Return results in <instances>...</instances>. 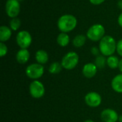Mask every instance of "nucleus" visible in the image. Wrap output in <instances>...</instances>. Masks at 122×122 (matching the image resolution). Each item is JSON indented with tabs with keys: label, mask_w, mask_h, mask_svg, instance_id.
<instances>
[{
	"label": "nucleus",
	"mask_w": 122,
	"mask_h": 122,
	"mask_svg": "<svg viewBox=\"0 0 122 122\" xmlns=\"http://www.w3.org/2000/svg\"><path fill=\"white\" fill-rule=\"evenodd\" d=\"M117 42H116L114 37L109 35H105L99 41V48L101 54L105 56L114 55L117 51Z\"/></svg>",
	"instance_id": "f257e3e1"
},
{
	"label": "nucleus",
	"mask_w": 122,
	"mask_h": 122,
	"mask_svg": "<svg viewBox=\"0 0 122 122\" xmlns=\"http://www.w3.org/2000/svg\"><path fill=\"white\" fill-rule=\"evenodd\" d=\"M77 25V19L72 14H64L57 21V26L61 32L69 33L73 31Z\"/></svg>",
	"instance_id": "f03ea898"
},
{
	"label": "nucleus",
	"mask_w": 122,
	"mask_h": 122,
	"mask_svg": "<svg viewBox=\"0 0 122 122\" xmlns=\"http://www.w3.org/2000/svg\"><path fill=\"white\" fill-rule=\"evenodd\" d=\"M105 36V29L103 25L96 24L89 28L86 32V37L92 41H100Z\"/></svg>",
	"instance_id": "7ed1b4c3"
},
{
	"label": "nucleus",
	"mask_w": 122,
	"mask_h": 122,
	"mask_svg": "<svg viewBox=\"0 0 122 122\" xmlns=\"http://www.w3.org/2000/svg\"><path fill=\"white\" fill-rule=\"evenodd\" d=\"M79 56L77 53L74 51H69L66 53L61 59L62 67L66 70L74 69L79 64Z\"/></svg>",
	"instance_id": "20e7f679"
},
{
	"label": "nucleus",
	"mask_w": 122,
	"mask_h": 122,
	"mask_svg": "<svg viewBox=\"0 0 122 122\" xmlns=\"http://www.w3.org/2000/svg\"><path fill=\"white\" fill-rule=\"evenodd\" d=\"M25 73L29 79L37 80L44 75V67L42 64L39 63L31 64L26 68Z\"/></svg>",
	"instance_id": "39448f33"
},
{
	"label": "nucleus",
	"mask_w": 122,
	"mask_h": 122,
	"mask_svg": "<svg viewBox=\"0 0 122 122\" xmlns=\"http://www.w3.org/2000/svg\"><path fill=\"white\" fill-rule=\"evenodd\" d=\"M16 41L17 45L21 49H28L31 44L32 36L28 31L22 30L17 33Z\"/></svg>",
	"instance_id": "423d86ee"
},
{
	"label": "nucleus",
	"mask_w": 122,
	"mask_h": 122,
	"mask_svg": "<svg viewBox=\"0 0 122 122\" xmlns=\"http://www.w3.org/2000/svg\"><path fill=\"white\" fill-rule=\"evenodd\" d=\"M29 89L30 95L34 99H40L44 97L45 94V88L44 84L38 80H34L31 82Z\"/></svg>",
	"instance_id": "0eeeda50"
},
{
	"label": "nucleus",
	"mask_w": 122,
	"mask_h": 122,
	"mask_svg": "<svg viewBox=\"0 0 122 122\" xmlns=\"http://www.w3.org/2000/svg\"><path fill=\"white\" fill-rule=\"evenodd\" d=\"M20 3L18 0H7L5 5V10L7 16L11 19L16 18L20 13Z\"/></svg>",
	"instance_id": "6e6552de"
},
{
	"label": "nucleus",
	"mask_w": 122,
	"mask_h": 122,
	"mask_svg": "<svg viewBox=\"0 0 122 122\" xmlns=\"http://www.w3.org/2000/svg\"><path fill=\"white\" fill-rule=\"evenodd\" d=\"M84 101L89 107L96 108L101 105L102 99L101 95L95 92H91L86 94L84 97Z\"/></svg>",
	"instance_id": "1a4fd4ad"
},
{
	"label": "nucleus",
	"mask_w": 122,
	"mask_h": 122,
	"mask_svg": "<svg viewBox=\"0 0 122 122\" xmlns=\"http://www.w3.org/2000/svg\"><path fill=\"white\" fill-rule=\"evenodd\" d=\"M101 119L104 122H117L119 117L117 112L112 109H105L101 113Z\"/></svg>",
	"instance_id": "9d476101"
},
{
	"label": "nucleus",
	"mask_w": 122,
	"mask_h": 122,
	"mask_svg": "<svg viewBox=\"0 0 122 122\" xmlns=\"http://www.w3.org/2000/svg\"><path fill=\"white\" fill-rule=\"evenodd\" d=\"M97 66L94 63H87L84 64L82 69L83 75L88 79H92L96 76L97 73Z\"/></svg>",
	"instance_id": "9b49d317"
},
{
	"label": "nucleus",
	"mask_w": 122,
	"mask_h": 122,
	"mask_svg": "<svg viewBox=\"0 0 122 122\" xmlns=\"http://www.w3.org/2000/svg\"><path fill=\"white\" fill-rule=\"evenodd\" d=\"M29 58L30 53L27 49H20L16 54V59L17 62L21 64H24L27 63Z\"/></svg>",
	"instance_id": "f8f14e48"
},
{
	"label": "nucleus",
	"mask_w": 122,
	"mask_h": 122,
	"mask_svg": "<svg viewBox=\"0 0 122 122\" xmlns=\"http://www.w3.org/2000/svg\"><path fill=\"white\" fill-rule=\"evenodd\" d=\"M111 85L114 92L122 94V74H117L113 78Z\"/></svg>",
	"instance_id": "ddd939ff"
},
{
	"label": "nucleus",
	"mask_w": 122,
	"mask_h": 122,
	"mask_svg": "<svg viewBox=\"0 0 122 122\" xmlns=\"http://www.w3.org/2000/svg\"><path fill=\"white\" fill-rule=\"evenodd\" d=\"M12 30L10 27L6 26H1L0 27V41L1 42L7 41L11 36Z\"/></svg>",
	"instance_id": "4468645a"
},
{
	"label": "nucleus",
	"mask_w": 122,
	"mask_h": 122,
	"mask_svg": "<svg viewBox=\"0 0 122 122\" xmlns=\"http://www.w3.org/2000/svg\"><path fill=\"white\" fill-rule=\"evenodd\" d=\"M35 59L37 63L42 64V65L45 64L49 61L48 53L43 49H39L35 54Z\"/></svg>",
	"instance_id": "2eb2a0df"
},
{
	"label": "nucleus",
	"mask_w": 122,
	"mask_h": 122,
	"mask_svg": "<svg viewBox=\"0 0 122 122\" xmlns=\"http://www.w3.org/2000/svg\"><path fill=\"white\" fill-rule=\"evenodd\" d=\"M56 41H57V44L60 46L65 47L69 44V43L70 41V37H69V34L67 33L61 32L57 36Z\"/></svg>",
	"instance_id": "dca6fc26"
},
{
	"label": "nucleus",
	"mask_w": 122,
	"mask_h": 122,
	"mask_svg": "<svg viewBox=\"0 0 122 122\" xmlns=\"http://www.w3.org/2000/svg\"><path fill=\"white\" fill-rule=\"evenodd\" d=\"M86 36L84 34H78L76 35L72 40V44L74 47L76 48H80L82 47L86 41Z\"/></svg>",
	"instance_id": "f3484780"
},
{
	"label": "nucleus",
	"mask_w": 122,
	"mask_h": 122,
	"mask_svg": "<svg viewBox=\"0 0 122 122\" xmlns=\"http://www.w3.org/2000/svg\"><path fill=\"white\" fill-rule=\"evenodd\" d=\"M119 61L120 59L117 56L112 55L108 56V58L107 59V64L111 69H117L119 67Z\"/></svg>",
	"instance_id": "a211bd4d"
},
{
	"label": "nucleus",
	"mask_w": 122,
	"mask_h": 122,
	"mask_svg": "<svg viewBox=\"0 0 122 122\" xmlns=\"http://www.w3.org/2000/svg\"><path fill=\"white\" fill-rule=\"evenodd\" d=\"M62 68L63 67L61 63L55 61L50 64L49 67V72L51 74H57L61 72Z\"/></svg>",
	"instance_id": "6ab92c4d"
},
{
	"label": "nucleus",
	"mask_w": 122,
	"mask_h": 122,
	"mask_svg": "<svg viewBox=\"0 0 122 122\" xmlns=\"http://www.w3.org/2000/svg\"><path fill=\"white\" fill-rule=\"evenodd\" d=\"M96 66H97V68L99 69H102L104 68L107 64V59L105 58V56L104 55H99L96 57L95 59V63Z\"/></svg>",
	"instance_id": "aec40b11"
},
{
	"label": "nucleus",
	"mask_w": 122,
	"mask_h": 122,
	"mask_svg": "<svg viewBox=\"0 0 122 122\" xmlns=\"http://www.w3.org/2000/svg\"><path fill=\"white\" fill-rule=\"evenodd\" d=\"M21 24V20L19 18L16 17L11 19L9 22V27L12 31H17L20 28Z\"/></svg>",
	"instance_id": "412c9836"
},
{
	"label": "nucleus",
	"mask_w": 122,
	"mask_h": 122,
	"mask_svg": "<svg viewBox=\"0 0 122 122\" xmlns=\"http://www.w3.org/2000/svg\"><path fill=\"white\" fill-rule=\"evenodd\" d=\"M8 52V48L4 42H0V56L4 57Z\"/></svg>",
	"instance_id": "4be33fe9"
},
{
	"label": "nucleus",
	"mask_w": 122,
	"mask_h": 122,
	"mask_svg": "<svg viewBox=\"0 0 122 122\" xmlns=\"http://www.w3.org/2000/svg\"><path fill=\"white\" fill-rule=\"evenodd\" d=\"M117 51L118 54L122 57V39H120L117 44Z\"/></svg>",
	"instance_id": "5701e85b"
},
{
	"label": "nucleus",
	"mask_w": 122,
	"mask_h": 122,
	"mask_svg": "<svg viewBox=\"0 0 122 122\" xmlns=\"http://www.w3.org/2000/svg\"><path fill=\"white\" fill-rule=\"evenodd\" d=\"M91 52H92L94 55H95V56H99V54L101 53V52H100V50H99V48H97V47H96V46H94V47L92 48Z\"/></svg>",
	"instance_id": "b1692460"
},
{
	"label": "nucleus",
	"mask_w": 122,
	"mask_h": 122,
	"mask_svg": "<svg viewBox=\"0 0 122 122\" xmlns=\"http://www.w3.org/2000/svg\"><path fill=\"white\" fill-rule=\"evenodd\" d=\"M106 0H89L90 3L94 5H100L104 3Z\"/></svg>",
	"instance_id": "393cba45"
},
{
	"label": "nucleus",
	"mask_w": 122,
	"mask_h": 122,
	"mask_svg": "<svg viewBox=\"0 0 122 122\" xmlns=\"http://www.w3.org/2000/svg\"><path fill=\"white\" fill-rule=\"evenodd\" d=\"M118 24H119V25L122 27V12L119 14V17H118Z\"/></svg>",
	"instance_id": "a878e982"
},
{
	"label": "nucleus",
	"mask_w": 122,
	"mask_h": 122,
	"mask_svg": "<svg viewBox=\"0 0 122 122\" xmlns=\"http://www.w3.org/2000/svg\"><path fill=\"white\" fill-rule=\"evenodd\" d=\"M117 5H118V7L122 10V0H119V1L117 3Z\"/></svg>",
	"instance_id": "bb28decb"
},
{
	"label": "nucleus",
	"mask_w": 122,
	"mask_h": 122,
	"mask_svg": "<svg viewBox=\"0 0 122 122\" xmlns=\"http://www.w3.org/2000/svg\"><path fill=\"white\" fill-rule=\"evenodd\" d=\"M118 68L119 69L120 71L122 72V59H120V61H119V67H118Z\"/></svg>",
	"instance_id": "cd10ccee"
},
{
	"label": "nucleus",
	"mask_w": 122,
	"mask_h": 122,
	"mask_svg": "<svg viewBox=\"0 0 122 122\" xmlns=\"http://www.w3.org/2000/svg\"><path fill=\"white\" fill-rule=\"evenodd\" d=\"M84 122H94L93 120H91V119H88V120H86Z\"/></svg>",
	"instance_id": "c85d7f7f"
},
{
	"label": "nucleus",
	"mask_w": 122,
	"mask_h": 122,
	"mask_svg": "<svg viewBox=\"0 0 122 122\" xmlns=\"http://www.w3.org/2000/svg\"><path fill=\"white\" fill-rule=\"evenodd\" d=\"M119 122H122V115H121V116L119 117Z\"/></svg>",
	"instance_id": "c756f323"
},
{
	"label": "nucleus",
	"mask_w": 122,
	"mask_h": 122,
	"mask_svg": "<svg viewBox=\"0 0 122 122\" xmlns=\"http://www.w3.org/2000/svg\"><path fill=\"white\" fill-rule=\"evenodd\" d=\"M19 1H23V0H18Z\"/></svg>",
	"instance_id": "7c9ffc66"
}]
</instances>
